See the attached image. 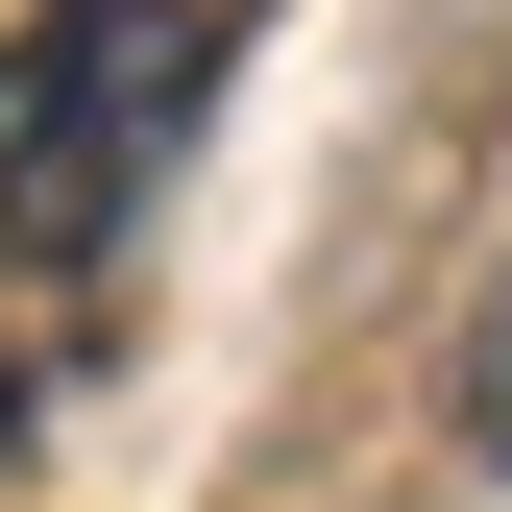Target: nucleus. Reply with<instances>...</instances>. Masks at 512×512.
I'll use <instances>...</instances> for the list:
<instances>
[{"instance_id":"obj_1","label":"nucleus","mask_w":512,"mask_h":512,"mask_svg":"<svg viewBox=\"0 0 512 512\" xmlns=\"http://www.w3.org/2000/svg\"><path fill=\"white\" fill-rule=\"evenodd\" d=\"M220 98V0H25L0 25V244L25 269H122Z\"/></svg>"},{"instance_id":"obj_2","label":"nucleus","mask_w":512,"mask_h":512,"mask_svg":"<svg viewBox=\"0 0 512 512\" xmlns=\"http://www.w3.org/2000/svg\"><path fill=\"white\" fill-rule=\"evenodd\" d=\"M464 439L512 464V269H488V317H464Z\"/></svg>"},{"instance_id":"obj_3","label":"nucleus","mask_w":512,"mask_h":512,"mask_svg":"<svg viewBox=\"0 0 512 512\" xmlns=\"http://www.w3.org/2000/svg\"><path fill=\"white\" fill-rule=\"evenodd\" d=\"M0 439H25V342H0Z\"/></svg>"}]
</instances>
